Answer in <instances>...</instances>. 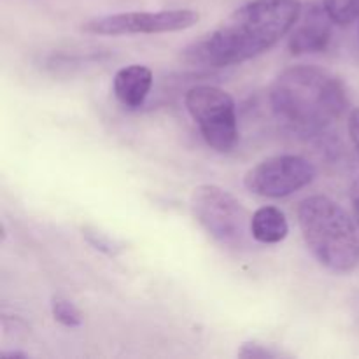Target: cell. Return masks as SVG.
<instances>
[{
    "instance_id": "2e32d148",
    "label": "cell",
    "mask_w": 359,
    "mask_h": 359,
    "mask_svg": "<svg viewBox=\"0 0 359 359\" xmlns=\"http://www.w3.org/2000/svg\"><path fill=\"white\" fill-rule=\"evenodd\" d=\"M351 203H353V210H354V219H356L358 226H359V179H356L351 188Z\"/></svg>"
},
{
    "instance_id": "7a4b0ae2",
    "label": "cell",
    "mask_w": 359,
    "mask_h": 359,
    "mask_svg": "<svg viewBox=\"0 0 359 359\" xmlns=\"http://www.w3.org/2000/svg\"><path fill=\"white\" fill-rule=\"evenodd\" d=\"M277 118L302 132H321L342 118L349 100L342 81L314 65L283 70L270 86Z\"/></svg>"
},
{
    "instance_id": "30bf717a",
    "label": "cell",
    "mask_w": 359,
    "mask_h": 359,
    "mask_svg": "<svg viewBox=\"0 0 359 359\" xmlns=\"http://www.w3.org/2000/svg\"><path fill=\"white\" fill-rule=\"evenodd\" d=\"M251 233L259 244H279L290 233L286 214L273 205L259 207L251 217Z\"/></svg>"
},
{
    "instance_id": "7c38bea8",
    "label": "cell",
    "mask_w": 359,
    "mask_h": 359,
    "mask_svg": "<svg viewBox=\"0 0 359 359\" xmlns=\"http://www.w3.org/2000/svg\"><path fill=\"white\" fill-rule=\"evenodd\" d=\"M51 312L55 321H58L65 328H79L83 325V316H81L79 309L67 298L53 297Z\"/></svg>"
},
{
    "instance_id": "8992f818",
    "label": "cell",
    "mask_w": 359,
    "mask_h": 359,
    "mask_svg": "<svg viewBox=\"0 0 359 359\" xmlns=\"http://www.w3.org/2000/svg\"><path fill=\"white\" fill-rule=\"evenodd\" d=\"M200 14L193 9L165 11H130L97 16L83 25L86 34L93 35H139V34H168L191 28L198 23Z\"/></svg>"
},
{
    "instance_id": "277c9868",
    "label": "cell",
    "mask_w": 359,
    "mask_h": 359,
    "mask_svg": "<svg viewBox=\"0 0 359 359\" xmlns=\"http://www.w3.org/2000/svg\"><path fill=\"white\" fill-rule=\"evenodd\" d=\"M189 209L196 223L217 242L230 249L248 248L251 214L231 195L216 184L196 186L189 196Z\"/></svg>"
},
{
    "instance_id": "52a82bcc",
    "label": "cell",
    "mask_w": 359,
    "mask_h": 359,
    "mask_svg": "<svg viewBox=\"0 0 359 359\" xmlns=\"http://www.w3.org/2000/svg\"><path fill=\"white\" fill-rule=\"evenodd\" d=\"M316 179V167L298 154H277L259 161L244 175L248 191L263 198H286L307 188Z\"/></svg>"
},
{
    "instance_id": "5bb4252c",
    "label": "cell",
    "mask_w": 359,
    "mask_h": 359,
    "mask_svg": "<svg viewBox=\"0 0 359 359\" xmlns=\"http://www.w3.org/2000/svg\"><path fill=\"white\" fill-rule=\"evenodd\" d=\"M286 356L284 353L276 349H270V347L263 346V344L258 342H245L242 344L241 351H238V358L244 359H276Z\"/></svg>"
},
{
    "instance_id": "ba28073f",
    "label": "cell",
    "mask_w": 359,
    "mask_h": 359,
    "mask_svg": "<svg viewBox=\"0 0 359 359\" xmlns=\"http://www.w3.org/2000/svg\"><path fill=\"white\" fill-rule=\"evenodd\" d=\"M332 25H335L326 13L325 6L311 7L304 21L291 32L287 48L293 55H311L321 53L332 41Z\"/></svg>"
},
{
    "instance_id": "6da1fadb",
    "label": "cell",
    "mask_w": 359,
    "mask_h": 359,
    "mask_svg": "<svg viewBox=\"0 0 359 359\" xmlns=\"http://www.w3.org/2000/svg\"><path fill=\"white\" fill-rule=\"evenodd\" d=\"M302 16L300 0H249L223 23L182 51L189 65H241L272 49L286 37Z\"/></svg>"
},
{
    "instance_id": "9c48e42d",
    "label": "cell",
    "mask_w": 359,
    "mask_h": 359,
    "mask_svg": "<svg viewBox=\"0 0 359 359\" xmlns=\"http://www.w3.org/2000/svg\"><path fill=\"white\" fill-rule=\"evenodd\" d=\"M151 88H153V70L140 63L123 67L112 79L114 97L123 107L130 111L142 107Z\"/></svg>"
},
{
    "instance_id": "3957f363",
    "label": "cell",
    "mask_w": 359,
    "mask_h": 359,
    "mask_svg": "<svg viewBox=\"0 0 359 359\" xmlns=\"http://www.w3.org/2000/svg\"><path fill=\"white\" fill-rule=\"evenodd\" d=\"M298 224L307 249L325 269L349 273L359 265V226L335 200L325 195L304 198Z\"/></svg>"
},
{
    "instance_id": "e0dca14e",
    "label": "cell",
    "mask_w": 359,
    "mask_h": 359,
    "mask_svg": "<svg viewBox=\"0 0 359 359\" xmlns=\"http://www.w3.org/2000/svg\"><path fill=\"white\" fill-rule=\"evenodd\" d=\"M2 358H6V359H9V358H27V354L18 353V351H13V353H4Z\"/></svg>"
},
{
    "instance_id": "8fae6325",
    "label": "cell",
    "mask_w": 359,
    "mask_h": 359,
    "mask_svg": "<svg viewBox=\"0 0 359 359\" xmlns=\"http://www.w3.org/2000/svg\"><path fill=\"white\" fill-rule=\"evenodd\" d=\"M323 6L339 27H349L359 20V0H323Z\"/></svg>"
},
{
    "instance_id": "5b68a950",
    "label": "cell",
    "mask_w": 359,
    "mask_h": 359,
    "mask_svg": "<svg viewBox=\"0 0 359 359\" xmlns=\"http://www.w3.org/2000/svg\"><path fill=\"white\" fill-rule=\"evenodd\" d=\"M184 105L210 149L230 153L237 146V107L228 91L210 84H198L186 91Z\"/></svg>"
},
{
    "instance_id": "4fadbf2b",
    "label": "cell",
    "mask_w": 359,
    "mask_h": 359,
    "mask_svg": "<svg viewBox=\"0 0 359 359\" xmlns=\"http://www.w3.org/2000/svg\"><path fill=\"white\" fill-rule=\"evenodd\" d=\"M83 233H84V238H86V241L90 242L97 251H102L107 256H116L123 249V245L119 244L118 241L111 238L109 235L102 233V231L95 230V228L86 226L83 230Z\"/></svg>"
},
{
    "instance_id": "9a60e30c",
    "label": "cell",
    "mask_w": 359,
    "mask_h": 359,
    "mask_svg": "<svg viewBox=\"0 0 359 359\" xmlns=\"http://www.w3.org/2000/svg\"><path fill=\"white\" fill-rule=\"evenodd\" d=\"M349 137H351V142H353L354 149L359 154V109H353L349 116Z\"/></svg>"
}]
</instances>
